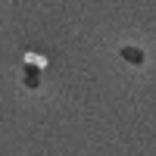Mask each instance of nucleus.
<instances>
[{"label": "nucleus", "instance_id": "1", "mask_svg": "<svg viewBox=\"0 0 156 156\" xmlns=\"http://www.w3.org/2000/svg\"><path fill=\"white\" fill-rule=\"evenodd\" d=\"M122 56H128L134 66H140V62H144V53H140V50H131V47H122Z\"/></svg>", "mask_w": 156, "mask_h": 156}]
</instances>
